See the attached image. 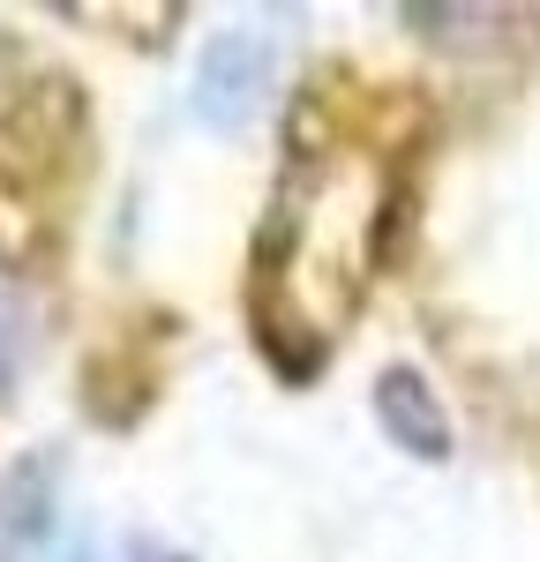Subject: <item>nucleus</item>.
Returning <instances> with one entry per match:
<instances>
[{
	"mask_svg": "<svg viewBox=\"0 0 540 562\" xmlns=\"http://www.w3.org/2000/svg\"><path fill=\"white\" fill-rule=\"evenodd\" d=\"M31 346H38V301L15 270H0V390H15V375L31 368Z\"/></svg>",
	"mask_w": 540,
	"mask_h": 562,
	"instance_id": "7ed1b4c3",
	"label": "nucleus"
},
{
	"mask_svg": "<svg viewBox=\"0 0 540 562\" xmlns=\"http://www.w3.org/2000/svg\"><path fill=\"white\" fill-rule=\"evenodd\" d=\"M375 413H383V428L398 435L413 458H450L443 397L420 383V368H383V375H375Z\"/></svg>",
	"mask_w": 540,
	"mask_h": 562,
	"instance_id": "f03ea898",
	"label": "nucleus"
},
{
	"mask_svg": "<svg viewBox=\"0 0 540 562\" xmlns=\"http://www.w3.org/2000/svg\"><path fill=\"white\" fill-rule=\"evenodd\" d=\"M270 76H278V53L256 23H225L218 38L203 45V60H195V105L218 121V128H240L256 105H263Z\"/></svg>",
	"mask_w": 540,
	"mask_h": 562,
	"instance_id": "f257e3e1",
	"label": "nucleus"
}]
</instances>
